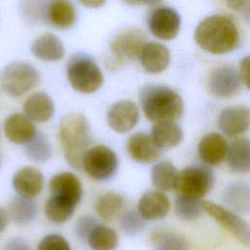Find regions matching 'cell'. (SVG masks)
<instances>
[{
	"mask_svg": "<svg viewBox=\"0 0 250 250\" xmlns=\"http://www.w3.org/2000/svg\"><path fill=\"white\" fill-rule=\"evenodd\" d=\"M194 40L204 51L223 55L233 51L239 43V32L234 21L224 15L203 19L194 30Z\"/></svg>",
	"mask_w": 250,
	"mask_h": 250,
	"instance_id": "cell-1",
	"label": "cell"
},
{
	"mask_svg": "<svg viewBox=\"0 0 250 250\" xmlns=\"http://www.w3.org/2000/svg\"><path fill=\"white\" fill-rule=\"evenodd\" d=\"M140 103L146 117L154 123L176 121L184 111L182 97L165 85L144 86L140 91Z\"/></svg>",
	"mask_w": 250,
	"mask_h": 250,
	"instance_id": "cell-2",
	"label": "cell"
},
{
	"mask_svg": "<svg viewBox=\"0 0 250 250\" xmlns=\"http://www.w3.org/2000/svg\"><path fill=\"white\" fill-rule=\"evenodd\" d=\"M59 136L66 161L72 168L80 170L83 157L91 144L87 118L78 112L65 115L61 121Z\"/></svg>",
	"mask_w": 250,
	"mask_h": 250,
	"instance_id": "cell-3",
	"label": "cell"
},
{
	"mask_svg": "<svg viewBox=\"0 0 250 250\" xmlns=\"http://www.w3.org/2000/svg\"><path fill=\"white\" fill-rule=\"evenodd\" d=\"M66 75L71 87L82 94L95 93L104 83L101 68L92 57L84 53H77L69 58Z\"/></svg>",
	"mask_w": 250,
	"mask_h": 250,
	"instance_id": "cell-4",
	"label": "cell"
},
{
	"mask_svg": "<svg viewBox=\"0 0 250 250\" xmlns=\"http://www.w3.org/2000/svg\"><path fill=\"white\" fill-rule=\"evenodd\" d=\"M40 81L37 69L25 62H13L7 64L0 73V87L3 92L13 98L21 97Z\"/></svg>",
	"mask_w": 250,
	"mask_h": 250,
	"instance_id": "cell-5",
	"label": "cell"
},
{
	"mask_svg": "<svg viewBox=\"0 0 250 250\" xmlns=\"http://www.w3.org/2000/svg\"><path fill=\"white\" fill-rule=\"evenodd\" d=\"M214 180V173L208 166H188L179 172L175 189L181 195L200 199L210 191Z\"/></svg>",
	"mask_w": 250,
	"mask_h": 250,
	"instance_id": "cell-6",
	"label": "cell"
},
{
	"mask_svg": "<svg viewBox=\"0 0 250 250\" xmlns=\"http://www.w3.org/2000/svg\"><path fill=\"white\" fill-rule=\"evenodd\" d=\"M82 168L92 179L105 181L116 173L118 159L112 149L99 145L86 151L82 161Z\"/></svg>",
	"mask_w": 250,
	"mask_h": 250,
	"instance_id": "cell-7",
	"label": "cell"
},
{
	"mask_svg": "<svg viewBox=\"0 0 250 250\" xmlns=\"http://www.w3.org/2000/svg\"><path fill=\"white\" fill-rule=\"evenodd\" d=\"M146 42V36L142 30L131 28L119 32L110 44L114 62L122 65L138 60Z\"/></svg>",
	"mask_w": 250,
	"mask_h": 250,
	"instance_id": "cell-8",
	"label": "cell"
},
{
	"mask_svg": "<svg viewBox=\"0 0 250 250\" xmlns=\"http://www.w3.org/2000/svg\"><path fill=\"white\" fill-rule=\"evenodd\" d=\"M202 207L241 244L250 247V225L245 220L233 211L208 200H202Z\"/></svg>",
	"mask_w": 250,
	"mask_h": 250,
	"instance_id": "cell-9",
	"label": "cell"
},
{
	"mask_svg": "<svg viewBox=\"0 0 250 250\" xmlns=\"http://www.w3.org/2000/svg\"><path fill=\"white\" fill-rule=\"evenodd\" d=\"M147 25L153 36L169 41L174 39L180 31L181 17L173 8L157 7L149 14Z\"/></svg>",
	"mask_w": 250,
	"mask_h": 250,
	"instance_id": "cell-10",
	"label": "cell"
},
{
	"mask_svg": "<svg viewBox=\"0 0 250 250\" xmlns=\"http://www.w3.org/2000/svg\"><path fill=\"white\" fill-rule=\"evenodd\" d=\"M240 87L239 72L231 65H221L214 68L208 78L209 91L217 98H231L240 91Z\"/></svg>",
	"mask_w": 250,
	"mask_h": 250,
	"instance_id": "cell-11",
	"label": "cell"
},
{
	"mask_svg": "<svg viewBox=\"0 0 250 250\" xmlns=\"http://www.w3.org/2000/svg\"><path fill=\"white\" fill-rule=\"evenodd\" d=\"M106 119L112 130L117 133H126L138 124L140 111L134 102L122 100L114 103L108 108Z\"/></svg>",
	"mask_w": 250,
	"mask_h": 250,
	"instance_id": "cell-12",
	"label": "cell"
},
{
	"mask_svg": "<svg viewBox=\"0 0 250 250\" xmlns=\"http://www.w3.org/2000/svg\"><path fill=\"white\" fill-rule=\"evenodd\" d=\"M127 152L136 162L149 164L161 156L162 148L155 143L150 134L138 132L128 139Z\"/></svg>",
	"mask_w": 250,
	"mask_h": 250,
	"instance_id": "cell-13",
	"label": "cell"
},
{
	"mask_svg": "<svg viewBox=\"0 0 250 250\" xmlns=\"http://www.w3.org/2000/svg\"><path fill=\"white\" fill-rule=\"evenodd\" d=\"M222 133L228 137H236L246 132L250 126V113L243 105H232L224 108L218 117Z\"/></svg>",
	"mask_w": 250,
	"mask_h": 250,
	"instance_id": "cell-14",
	"label": "cell"
},
{
	"mask_svg": "<svg viewBox=\"0 0 250 250\" xmlns=\"http://www.w3.org/2000/svg\"><path fill=\"white\" fill-rule=\"evenodd\" d=\"M44 186L43 174L32 166H25L17 171L13 178V187L20 196L36 197Z\"/></svg>",
	"mask_w": 250,
	"mask_h": 250,
	"instance_id": "cell-15",
	"label": "cell"
},
{
	"mask_svg": "<svg viewBox=\"0 0 250 250\" xmlns=\"http://www.w3.org/2000/svg\"><path fill=\"white\" fill-rule=\"evenodd\" d=\"M170 59L168 48L158 42H146L139 58L144 70L151 74L164 71L170 63Z\"/></svg>",
	"mask_w": 250,
	"mask_h": 250,
	"instance_id": "cell-16",
	"label": "cell"
},
{
	"mask_svg": "<svg viewBox=\"0 0 250 250\" xmlns=\"http://www.w3.org/2000/svg\"><path fill=\"white\" fill-rule=\"evenodd\" d=\"M4 133L11 143L25 145L36 134V128L25 114L13 113L4 122Z\"/></svg>",
	"mask_w": 250,
	"mask_h": 250,
	"instance_id": "cell-17",
	"label": "cell"
},
{
	"mask_svg": "<svg viewBox=\"0 0 250 250\" xmlns=\"http://www.w3.org/2000/svg\"><path fill=\"white\" fill-rule=\"evenodd\" d=\"M170 200L161 190H149L140 198L138 211L145 220H159L167 216Z\"/></svg>",
	"mask_w": 250,
	"mask_h": 250,
	"instance_id": "cell-18",
	"label": "cell"
},
{
	"mask_svg": "<svg viewBox=\"0 0 250 250\" xmlns=\"http://www.w3.org/2000/svg\"><path fill=\"white\" fill-rule=\"evenodd\" d=\"M52 195L58 196L77 204L82 196V187L78 178L71 172L55 175L49 182Z\"/></svg>",
	"mask_w": 250,
	"mask_h": 250,
	"instance_id": "cell-19",
	"label": "cell"
},
{
	"mask_svg": "<svg viewBox=\"0 0 250 250\" xmlns=\"http://www.w3.org/2000/svg\"><path fill=\"white\" fill-rule=\"evenodd\" d=\"M228 143L219 133L212 132L205 135L198 144V154L208 165H217L224 160L228 152Z\"/></svg>",
	"mask_w": 250,
	"mask_h": 250,
	"instance_id": "cell-20",
	"label": "cell"
},
{
	"mask_svg": "<svg viewBox=\"0 0 250 250\" xmlns=\"http://www.w3.org/2000/svg\"><path fill=\"white\" fill-rule=\"evenodd\" d=\"M34 57L43 62H57L63 58L65 50L62 40L55 34L46 32L37 37L30 47Z\"/></svg>",
	"mask_w": 250,
	"mask_h": 250,
	"instance_id": "cell-21",
	"label": "cell"
},
{
	"mask_svg": "<svg viewBox=\"0 0 250 250\" xmlns=\"http://www.w3.org/2000/svg\"><path fill=\"white\" fill-rule=\"evenodd\" d=\"M23 111L33 122L44 123L49 121L54 115V102L48 94L37 92L30 95L24 101Z\"/></svg>",
	"mask_w": 250,
	"mask_h": 250,
	"instance_id": "cell-22",
	"label": "cell"
},
{
	"mask_svg": "<svg viewBox=\"0 0 250 250\" xmlns=\"http://www.w3.org/2000/svg\"><path fill=\"white\" fill-rule=\"evenodd\" d=\"M77 13L69 0H53L48 3L47 22L59 29H67L74 25Z\"/></svg>",
	"mask_w": 250,
	"mask_h": 250,
	"instance_id": "cell-23",
	"label": "cell"
},
{
	"mask_svg": "<svg viewBox=\"0 0 250 250\" xmlns=\"http://www.w3.org/2000/svg\"><path fill=\"white\" fill-rule=\"evenodd\" d=\"M227 163L234 173L250 171V140L238 138L230 143L227 152Z\"/></svg>",
	"mask_w": 250,
	"mask_h": 250,
	"instance_id": "cell-24",
	"label": "cell"
},
{
	"mask_svg": "<svg viewBox=\"0 0 250 250\" xmlns=\"http://www.w3.org/2000/svg\"><path fill=\"white\" fill-rule=\"evenodd\" d=\"M223 199L234 211L240 213L250 212V185L242 182L229 185L224 190Z\"/></svg>",
	"mask_w": 250,
	"mask_h": 250,
	"instance_id": "cell-25",
	"label": "cell"
},
{
	"mask_svg": "<svg viewBox=\"0 0 250 250\" xmlns=\"http://www.w3.org/2000/svg\"><path fill=\"white\" fill-rule=\"evenodd\" d=\"M150 135L162 149L177 146L184 137L181 127L174 121L155 123Z\"/></svg>",
	"mask_w": 250,
	"mask_h": 250,
	"instance_id": "cell-26",
	"label": "cell"
},
{
	"mask_svg": "<svg viewBox=\"0 0 250 250\" xmlns=\"http://www.w3.org/2000/svg\"><path fill=\"white\" fill-rule=\"evenodd\" d=\"M8 212L12 220L17 225H28L36 218L37 203L32 198H26L19 195L10 201Z\"/></svg>",
	"mask_w": 250,
	"mask_h": 250,
	"instance_id": "cell-27",
	"label": "cell"
},
{
	"mask_svg": "<svg viewBox=\"0 0 250 250\" xmlns=\"http://www.w3.org/2000/svg\"><path fill=\"white\" fill-rule=\"evenodd\" d=\"M178 174L174 164L168 160L157 162L150 171L153 186L161 191H170L175 188Z\"/></svg>",
	"mask_w": 250,
	"mask_h": 250,
	"instance_id": "cell-28",
	"label": "cell"
},
{
	"mask_svg": "<svg viewBox=\"0 0 250 250\" xmlns=\"http://www.w3.org/2000/svg\"><path fill=\"white\" fill-rule=\"evenodd\" d=\"M124 207V197L117 192L108 191L102 194L96 201L95 208L98 215L104 221H112Z\"/></svg>",
	"mask_w": 250,
	"mask_h": 250,
	"instance_id": "cell-29",
	"label": "cell"
},
{
	"mask_svg": "<svg viewBox=\"0 0 250 250\" xmlns=\"http://www.w3.org/2000/svg\"><path fill=\"white\" fill-rule=\"evenodd\" d=\"M75 206L76 204L69 200L52 195L46 202L45 215L49 221L55 224H62L72 217Z\"/></svg>",
	"mask_w": 250,
	"mask_h": 250,
	"instance_id": "cell-30",
	"label": "cell"
},
{
	"mask_svg": "<svg viewBox=\"0 0 250 250\" xmlns=\"http://www.w3.org/2000/svg\"><path fill=\"white\" fill-rule=\"evenodd\" d=\"M87 242L93 250H115L118 245V235L111 228L98 225L91 231Z\"/></svg>",
	"mask_w": 250,
	"mask_h": 250,
	"instance_id": "cell-31",
	"label": "cell"
},
{
	"mask_svg": "<svg viewBox=\"0 0 250 250\" xmlns=\"http://www.w3.org/2000/svg\"><path fill=\"white\" fill-rule=\"evenodd\" d=\"M155 250H188L184 236L171 230H155L151 233Z\"/></svg>",
	"mask_w": 250,
	"mask_h": 250,
	"instance_id": "cell-32",
	"label": "cell"
},
{
	"mask_svg": "<svg viewBox=\"0 0 250 250\" xmlns=\"http://www.w3.org/2000/svg\"><path fill=\"white\" fill-rule=\"evenodd\" d=\"M24 152L34 162H45L50 159L52 148L45 135L41 132H36L32 139L25 144Z\"/></svg>",
	"mask_w": 250,
	"mask_h": 250,
	"instance_id": "cell-33",
	"label": "cell"
},
{
	"mask_svg": "<svg viewBox=\"0 0 250 250\" xmlns=\"http://www.w3.org/2000/svg\"><path fill=\"white\" fill-rule=\"evenodd\" d=\"M202 200L199 198L181 195L175 200L176 215L185 221H194L202 215Z\"/></svg>",
	"mask_w": 250,
	"mask_h": 250,
	"instance_id": "cell-34",
	"label": "cell"
},
{
	"mask_svg": "<svg viewBox=\"0 0 250 250\" xmlns=\"http://www.w3.org/2000/svg\"><path fill=\"white\" fill-rule=\"evenodd\" d=\"M48 3L43 0H21V13L30 23L47 22Z\"/></svg>",
	"mask_w": 250,
	"mask_h": 250,
	"instance_id": "cell-35",
	"label": "cell"
},
{
	"mask_svg": "<svg viewBox=\"0 0 250 250\" xmlns=\"http://www.w3.org/2000/svg\"><path fill=\"white\" fill-rule=\"evenodd\" d=\"M146 227L145 219L139 211L130 210L124 213L120 219V228L127 234H136L142 231Z\"/></svg>",
	"mask_w": 250,
	"mask_h": 250,
	"instance_id": "cell-36",
	"label": "cell"
},
{
	"mask_svg": "<svg viewBox=\"0 0 250 250\" xmlns=\"http://www.w3.org/2000/svg\"><path fill=\"white\" fill-rule=\"evenodd\" d=\"M37 250H70V246L63 236L49 234L41 239Z\"/></svg>",
	"mask_w": 250,
	"mask_h": 250,
	"instance_id": "cell-37",
	"label": "cell"
},
{
	"mask_svg": "<svg viewBox=\"0 0 250 250\" xmlns=\"http://www.w3.org/2000/svg\"><path fill=\"white\" fill-rule=\"evenodd\" d=\"M97 220L92 217V216H83L80 217L74 227V230L76 235L81 239V240H86L88 239V236L90 235L91 231L98 226Z\"/></svg>",
	"mask_w": 250,
	"mask_h": 250,
	"instance_id": "cell-38",
	"label": "cell"
},
{
	"mask_svg": "<svg viewBox=\"0 0 250 250\" xmlns=\"http://www.w3.org/2000/svg\"><path fill=\"white\" fill-rule=\"evenodd\" d=\"M2 250H32L30 244L23 238L14 237L9 239L3 246Z\"/></svg>",
	"mask_w": 250,
	"mask_h": 250,
	"instance_id": "cell-39",
	"label": "cell"
},
{
	"mask_svg": "<svg viewBox=\"0 0 250 250\" xmlns=\"http://www.w3.org/2000/svg\"><path fill=\"white\" fill-rule=\"evenodd\" d=\"M239 75L244 85L250 89V56H246L240 61Z\"/></svg>",
	"mask_w": 250,
	"mask_h": 250,
	"instance_id": "cell-40",
	"label": "cell"
},
{
	"mask_svg": "<svg viewBox=\"0 0 250 250\" xmlns=\"http://www.w3.org/2000/svg\"><path fill=\"white\" fill-rule=\"evenodd\" d=\"M225 2L229 8L241 12L250 4V0H225Z\"/></svg>",
	"mask_w": 250,
	"mask_h": 250,
	"instance_id": "cell-41",
	"label": "cell"
},
{
	"mask_svg": "<svg viewBox=\"0 0 250 250\" xmlns=\"http://www.w3.org/2000/svg\"><path fill=\"white\" fill-rule=\"evenodd\" d=\"M9 220H10L9 212L6 209L0 207V232L6 229L9 224Z\"/></svg>",
	"mask_w": 250,
	"mask_h": 250,
	"instance_id": "cell-42",
	"label": "cell"
},
{
	"mask_svg": "<svg viewBox=\"0 0 250 250\" xmlns=\"http://www.w3.org/2000/svg\"><path fill=\"white\" fill-rule=\"evenodd\" d=\"M84 6L88 8H99L102 7L106 0H79Z\"/></svg>",
	"mask_w": 250,
	"mask_h": 250,
	"instance_id": "cell-43",
	"label": "cell"
},
{
	"mask_svg": "<svg viewBox=\"0 0 250 250\" xmlns=\"http://www.w3.org/2000/svg\"><path fill=\"white\" fill-rule=\"evenodd\" d=\"M123 1L129 5H141V4L154 5V4L159 3L162 0H123Z\"/></svg>",
	"mask_w": 250,
	"mask_h": 250,
	"instance_id": "cell-44",
	"label": "cell"
},
{
	"mask_svg": "<svg viewBox=\"0 0 250 250\" xmlns=\"http://www.w3.org/2000/svg\"><path fill=\"white\" fill-rule=\"evenodd\" d=\"M1 163H2V159H1V155H0V167H1Z\"/></svg>",
	"mask_w": 250,
	"mask_h": 250,
	"instance_id": "cell-45",
	"label": "cell"
}]
</instances>
